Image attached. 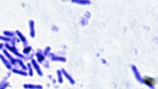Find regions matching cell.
Here are the masks:
<instances>
[{
	"instance_id": "6da1fadb",
	"label": "cell",
	"mask_w": 158,
	"mask_h": 89,
	"mask_svg": "<svg viewBox=\"0 0 158 89\" xmlns=\"http://www.w3.org/2000/svg\"><path fill=\"white\" fill-rule=\"evenodd\" d=\"M142 82L149 87L151 89H155L154 86L156 84L155 80L150 77H145L142 79Z\"/></svg>"
},
{
	"instance_id": "7a4b0ae2",
	"label": "cell",
	"mask_w": 158,
	"mask_h": 89,
	"mask_svg": "<svg viewBox=\"0 0 158 89\" xmlns=\"http://www.w3.org/2000/svg\"><path fill=\"white\" fill-rule=\"evenodd\" d=\"M47 56L50 58L52 61L61 62H66V58H65L57 56L53 53L49 52Z\"/></svg>"
},
{
	"instance_id": "3957f363",
	"label": "cell",
	"mask_w": 158,
	"mask_h": 89,
	"mask_svg": "<svg viewBox=\"0 0 158 89\" xmlns=\"http://www.w3.org/2000/svg\"><path fill=\"white\" fill-rule=\"evenodd\" d=\"M31 63L38 75L40 77L43 76V73L41 70L40 66L37 63V62L35 59L32 58V59H31Z\"/></svg>"
},
{
	"instance_id": "277c9868",
	"label": "cell",
	"mask_w": 158,
	"mask_h": 89,
	"mask_svg": "<svg viewBox=\"0 0 158 89\" xmlns=\"http://www.w3.org/2000/svg\"><path fill=\"white\" fill-rule=\"evenodd\" d=\"M35 55L37 58V61L39 63L43 64V62H45V56L42 50L40 49H38V51L35 54Z\"/></svg>"
},
{
	"instance_id": "5b68a950",
	"label": "cell",
	"mask_w": 158,
	"mask_h": 89,
	"mask_svg": "<svg viewBox=\"0 0 158 89\" xmlns=\"http://www.w3.org/2000/svg\"><path fill=\"white\" fill-rule=\"evenodd\" d=\"M62 75L69 82L70 84L72 85H74L75 84V81L73 77L66 71L64 68L61 69V70Z\"/></svg>"
},
{
	"instance_id": "8992f818",
	"label": "cell",
	"mask_w": 158,
	"mask_h": 89,
	"mask_svg": "<svg viewBox=\"0 0 158 89\" xmlns=\"http://www.w3.org/2000/svg\"><path fill=\"white\" fill-rule=\"evenodd\" d=\"M131 67L136 80L141 83L142 84V79L140 74L138 71L136 67L135 66L132 65L131 66Z\"/></svg>"
},
{
	"instance_id": "52a82bcc",
	"label": "cell",
	"mask_w": 158,
	"mask_h": 89,
	"mask_svg": "<svg viewBox=\"0 0 158 89\" xmlns=\"http://www.w3.org/2000/svg\"><path fill=\"white\" fill-rule=\"evenodd\" d=\"M23 87L25 89H43V87L41 85L32 84H25Z\"/></svg>"
},
{
	"instance_id": "ba28073f",
	"label": "cell",
	"mask_w": 158,
	"mask_h": 89,
	"mask_svg": "<svg viewBox=\"0 0 158 89\" xmlns=\"http://www.w3.org/2000/svg\"><path fill=\"white\" fill-rule=\"evenodd\" d=\"M4 53L6 56L10 60V62L13 65L16 66L17 64L18 63V59H15L11 55L8 53L4 49L3 50Z\"/></svg>"
},
{
	"instance_id": "9c48e42d",
	"label": "cell",
	"mask_w": 158,
	"mask_h": 89,
	"mask_svg": "<svg viewBox=\"0 0 158 89\" xmlns=\"http://www.w3.org/2000/svg\"><path fill=\"white\" fill-rule=\"evenodd\" d=\"M6 47L9 49L11 51L14 53V54L17 55V56H18L20 58H23V59H25V57L18 52L17 51V49H16L14 47H11L8 44H6Z\"/></svg>"
},
{
	"instance_id": "30bf717a",
	"label": "cell",
	"mask_w": 158,
	"mask_h": 89,
	"mask_svg": "<svg viewBox=\"0 0 158 89\" xmlns=\"http://www.w3.org/2000/svg\"><path fill=\"white\" fill-rule=\"evenodd\" d=\"M0 58L1 60L5 66L8 69L10 70L12 69V64L6 59L1 54H0Z\"/></svg>"
},
{
	"instance_id": "8fae6325",
	"label": "cell",
	"mask_w": 158,
	"mask_h": 89,
	"mask_svg": "<svg viewBox=\"0 0 158 89\" xmlns=\"http://www.w3.org/2000/svg\"><path fill=\"white\" fill-rule=\"evenodd\" d=\"M29 26L30 28V34L32 37L35 36V31L34 29V21L31 20L29 22Z\"/></svg>"
},
{
	"instance_id": "7c38bea8",
	"label": "cell",
	"mask_w": 158,
	"mask_h": 89,
	"mask_svg": "<svg viewBox=\"0 0 158 89\" xmlns=\"http://www.w3.org/2000/svg\"><path fill=\"white\" fill-rule=\"evenodd\" d=\"M57 81L59 84H61L63 82L62 73L61 71L60 70H57Z\"/></svg>"
},
{
	"instance_id": "4fadbf2b",
	"label": "cell",
	"mask_w": 158,
	"mask_h": 89,
	"mask_svg": "<svg viewBox=\"0 0 158 89\" xmlns=\"http://www.w3.org/2000/svg\"><path fill=\"white\" fill-rule=\"evenodd\" d=\"M12 71L15 74H17L19 75H21L23 76H28V74L26 71H24L20 70H19L13 69H12Z\"/></svg>"
},
{
	"instance_id": "5bb4252c",
	"label": "cell",
	"mask_w": 158,
	"mask_h": 89,
	"mask_svg": "<svg viewBox=\"0 0 158 89\" xmlns=\"http://www.w3.org/2000/svg\"><path fill=\"white\" fill-rule=\"evenodd\" d=\"M7 78H5L0 82V89H5L9 84V83L6 81Z\"/></svg>"
},
{
	"instance_id": "9a60e30c",
	"label": "cell",
	"mask_w": 158,
	"mask_h": 89,
	"mask_svg": "<svg viewBox=\"0 0 158 89\" xmlns=\"http://www.w3.org/2000/svg\"><path fill=\"white\" fill-rule=\"evenodd\" d=\"M27 69L29 71V73L28 75L30 77H32L33 76V69H32L31 64L28 63L27 64Z\"/></svg>"
},
{
	"instance_id": "2e32d148",
	"label": "cell",
	"mask_w": 158,
	"mask_h": 89,
	"mask_svg": "<svg viewBox=\"0 0 158 89\" xmlns=\"http://www.w3.org/2000/svg\"><path fill=\"white\" fill-rule=\"evenodd\" d=\"M17 31V34H18V36L20 37V38H21V40L22 41H23V42L25 43V45H27L28 42H27V40H26L25 37L20 32H18V31Z\"/></svg>"
},
{
	"instance_id": "e0dca14e",
	"label": "cell",
	"mask_w": 158,
	"mask_h": 89,
	"mask_svg": "<svg viewBox=\"0 0 158 89\" xmlns=\"http://www.w3.org/2000/svg\"><path fill=\"white\" fill-rule=\"evenodd\" d=\"M72 1L73 2H75V3H76L79 4H82L83 5H89L91 3V2H90V1L89 0H74Z\"/></svg>"
},
{
	"instance_id": "ac0fdd59",
	"label": "cell",
	"mask_w": 158,
	"mask_h": 89,
	"mask_svg": "<svg viewBox=\"0 0 158 89\" xmlns=\"http://www.w3.org/2000/svg\"><path fill=\"white\" fill-rule=\"evenodd\" d=\"M18 63L19 64L20 66L22 67V69L26 71L27 70V68L24 65V64L23 63V61H22L21 60L18 59Z\"/></svg>"
},
{
	"instance_id": "d6986e66",
	"label": "cell",
	"mask_w": 158,
	"mask_h": 89,
	"mask_svg": "<svg viewBox=\"0 0 158 89\" xmlns=\"http://www.w3.org/2000/svg\"><path fill=\"white\" fill-rule=\"evenodd\" d=\"M32 48L31 46L26 47L23 50V53L25 54H29L32 50Z\"/></svg>"
},
{
	"instance_id": "ffe728a7",
	"label": "cell",
	"mask_w": 158,
	"mask_h": 89,
	"mask_svg": "<svg viewBox=\"0 0 158 89\" xmlns=\"http://www.w3.org/2000/svg\"><path fill=\"white\" fill-rule=\"evenodd\" d=\"M50 50L51 48L50 47L48 46V47H46L45 49H44V51L43 52V53L44 55L45 56H47L48 53L50 52H50Z\"/></svg>"
},
{
	"instance_id": "44dd1931",
	"label": "cell",
	"mask_w": 158,
	"mask_h": 89,
	"mask_svg": "<svg viewBox=\"0 0 158 89\" xmlns=\"http://www.w3.org/2000/svg\"><path fill=\"white\" fill-rule=\"evenodd\" d=\"M43 66L46 68H48L49 67V62L48 60L45 61V62L43 63Z\"/></svg>"
},
{
	"instance_id": "7402d4cb",
	"label": "cell",
	"mask_w": 158,
	"mask_h": 89,
	"mask_svg": "<svg viewBox=\"0 0 158 89\" xmlns=\"http://www.w3.org/2000/svg\"><path fill=\"white\" fill-rule=\"evenodd\" d=\"M0 39H3V40H7V41H9L10 40V39H9V38H5L4 37H0Z\"/></svg>"
},
{
	"instance_id": "603a6c76",
	"label": "cell",
	"mask_w": 158,
	"mask_h": 89,
	"mask_svg": "<svg viewBox=\"0 0 158 89\" xmlns=\"http://www.w3.org/2000/svg\"><path fill=\"white\" fill-rule=\"evenodd\" d=\"M48 78L49 80H52L53 79L52 76L51 75H48Z\"/></svg>"
},
{
	"instance_id": "cb8c5ba5",
	"label": "cell",
	"mask_w": 158,
	"mask_h": 89,
	"mask_svg": "<svg viewBox=\"0 0 158 89\" xmlns=\"http://www.w3.org/2000/svg\"><path fill=\"white\" fill-rule=\"evenodd\" d=\"M52 82L53 84L54 85H55L56 84L57 81L55 79H53L52 80Z\"/></svg>"
},
{
	"instance_id": "d4e9b609",
	"label": "cell",
	"mask_w": 158,
	"mask_h": 89,
	"mask_svg": "<svg viewBox=\"0 0 158 89\" xmlns=\"http://www.w3.org/2000/svg\"><path fill=\"white\" fill-rule=\"evenodd\" d=\"M102 62L104 64H106V63H107V62H106V61L105 60V59H102Z\"/></svg>"
},
{
	"instance_id": "484cf974",
	"label": "cell",
	"mask_w": 158,
	"mask_h": 89,
	"mask_svg": "<svg viewBox=\"0 0 158 89\" xmlns=\"http://www.w3.org/2000/svg\"><path fill=\"white\" fill-rule=\"evenodd\" d=\"M46 85H47V87L49 88L50 87V85L49 83H47Z\"/></svg>"
},
{
	"instance_id": "4316f807",
	"label": "cell",
	"mask_w": 158,
	"mask_h": 89,
	"mask_svg": "<svg viewBox=\"0 0 158 89\" xmlns=\"http://www.w3.org/2000/svg\"><path fill=\"white\" fill-rule=\"evenodd\" d=\"M59 86L58 85H55L54 86V88L55 89H57L58 88Z\"/></svg>"
},
{
	"instance_id": "83f0119b",
	"label": "cell",
	"mask_w": 158,
	"mask_h": 89,
	"mask_svg": "<svg viewBox=\"0 0 158 89\" xmlns=\"http://www.w3.org/2000/svg\"><path fill=\"white\" fill-rule=\"evenodd\" d=\"M97 57H99L100 56V54L99 53H97Z\"/></svg>"
},
{
	"instance_id": "f1b7e54d",
	"label": "cell",
	"mask_w": 158,
	"mask_h": 89,
	"mask_svg": "<svg viewBox=\"0 0 158 89\" xmlns=\"http://www.w3.org/2000/svg\"><path fill=\"white\" fill-rule=\"evenodd\" d=\"M3 44H0V49L2 47V46H3Z\"/></svg>"
}]
</instances>
